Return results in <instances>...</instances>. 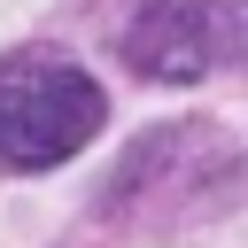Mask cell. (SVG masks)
Returning <instances> with one entry per match:
<instances>
[{"label": "cell", "instance_id": "1", "mask_svg": "<svg viewBox=\"0 0 248 248\" xmlns=\"http://www.w3.org/2000/svg\"><path fill=\"white\" fill-rule=\"evenodd\" d=\"M108 124V93L54 46L0 54V163L8 170H54Z\"/></svg>", "mask_w": 248, "mask_h": 248}, {"label": "cell", "instance_id": "2", "mask_svg": "<svg viewBox=\"0 0 248 248\" xmlns=\"http://www.w3.org/2000/svg\"><path fill=\"white\" fill-rule=\"evenodd\" d=\"M124 62L155 85H186L217 62H248V0H147L124 31Z\"/></svg>", "mask_w": 248, "mask_h": 248}]
</instances>
